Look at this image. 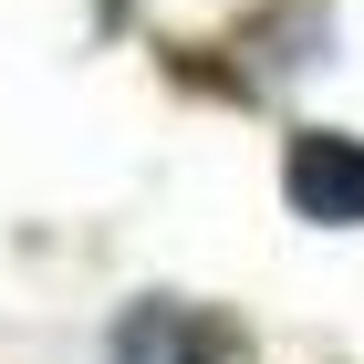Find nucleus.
<instances>
[{
  "mask_svg": "<svg viewBox=\"0 0 364 364\" xmlns=\"http://www.w3.org/2000/svg\"><path fill=\"white\" fill-rule=\"evenodd\" d=\"M229 354H240L229 323H208L188 302H136L114 323V364H229Z\"/></svg>",
  "mask_w": 364,
  "mask_h": 364,
  "instance_id": "obj_1",
  "label": "nucleus"
},
{
  "mask_svg": "<svg viewBox=\"0 0 364 364\" xmlns=\"http://www.w3.org/2000/svg\"><path fill=\"white\" fill-rule=\"evenodd\" d=\"M281 188H291V208L323 219V229L364 219V146H354V136H302L291 167H281Z\"/></svg>",
  "mask_w": 364,
  "mask_h": 364,
  "instance_id": "obj_2",
  "label": "nucleus"
}]
</instances>
